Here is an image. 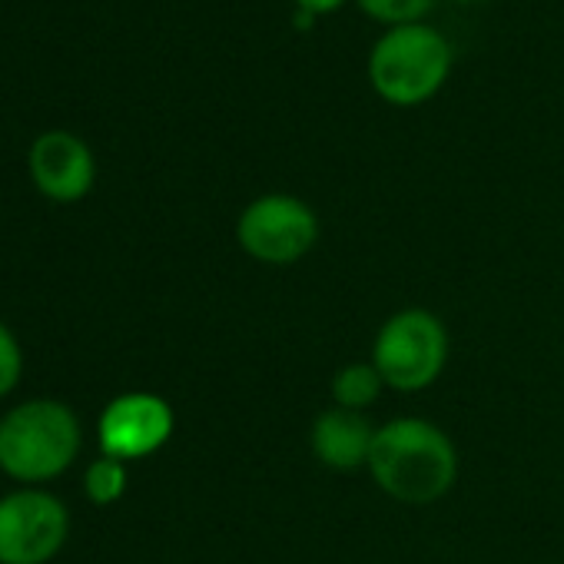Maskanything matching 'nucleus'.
I'll return each mask as SVG.
<instances>
[{"label":"nucleus","mask_w":564,"mask_h":564,"mask_svg":"<svg viewBox=\"0 0 564 564\" xmlns=\"http://www.w3.org/2000/svg\"><path fill=\"white\" fill-rule=\"evenodd\" d=\"M236 239L259 262L290 265L316 246L319 216L296 196L269 193L242 209L236 223Z\"/></svg>","instance_id":"nucleus-5"},{"label":"nucleus","mask_w":564,"mask_h":564,"mask_svg":"<svg viewBox=\"0 0 564 564\" xmlns=\"http://www.w3.org/2000/svg\"><path fill=\"white\" fill-rule=\"evenodd\" d=\"M458 4H481V0H458Z\"/></svg>","instance_id":"nucleus-15"},{"label":"nucleus","mask_w":564,"mask_h":564,"mask_svg":"<svg viewBox=\"0 0 564 564\" xmlns=\"http://www.w3.org/2000/svg\"><path fill=\"white\" fill-rule=\"evenodd\" d=\"M173 435V409L153 392L117 395L100 415V448L110 458H147Z\"/></svg>","instance_id":"nucleus-7"},{"label":"nucleus","mask_w":564,"mask_h":564,"mask_svg":"<svg viewBox=\"0 0 564 564\" xmlns=\"http://www.w3.org/2000/svg\"><path fill=\"white\" fill-rule=\"evenodd\" d=\"M21 369H24L21 346L14 339V333L0 323V399H4L8 392H14V386L21 382Z\"/></svg>","instance_id":"nucleus-13"},{"label":"nucleus","mask_w":564,"mask_h":564,"mask_svg":"<svg viewBox=\"0 0 564 564\" xmlns=\"http://www.w3.org/2000/svg\"><path fill=\"white\" fill-rule=\"evenodd\" d=\"M369 471L395 501L432 505L455 485L458 452L438 425L405 415L376 429Z\"/></svg>","instance_id":"nucleus-1"},{"label":"nucleus","mask_w":564,"mask_h":564,"mask_svg":"<svg viewBox=\"0 0 564 564\" xmlns=\"http://www.w3.org/2000/svg\"><path fill=\"white\" fill-rule=\"evenodd\" d=\"M80 452L77 415L54 399H34L0 419V468L18 481H51Z\"/></svg>","instance_id":"nucleus-2"},{"label":"nucleus","mask_w":564,"mask_h":564,"mask_svg":"<svg viewBox=\"0 0 564 564\" xmlns=\"http://www.w3.org/2000/svg\"><path fill=\"white\" fill-rule=\"evenodd\" d=\"M448 359V333L442 319L429 310H402L382 323L372 366L379 369L382 382L399 392L429 389Z\"/></svg>","instance_id":"nucleus-4"},{"label":"nucleus","mask_w":564,"mask_h":564,"mask_svg":"<svg viewBox=\"0 0 564 564\" xmlns=\"http://www.w3.org/2000/svg\"><path fill=\"white\" fill-rule=\"evenodd\" d=\"M94 153L80 137L67 130L44 133L31 147V176L37 189L57 203L84 199L94 186Z\"/></svg>","instance_id":"nucleus-8"},{"label":"nucleus","mask_w":564,"mask_h":564,"mask_svg":"<svg viewBox=\"0 0 564 564\" xmlns=\"http://www.w3.org/2000/svg\"><path fill=\"white\" fill-rule=\"evenodd\" d=\"M452 70L448 41L429 24H402L379 37L369 54V80L392 107L432 100Z\"/></svg>","instance_id":"nucleus-3"},{"label":"nucleus","mask_w":564,"mask_h":564,"mask_svg":"<svg viewBox=\"0 0 564 564\" xmlns=\"http://www.w3.org/2000/svg\"><path fill=\"white\" fill-rule=\"evenodd\" d=\"M313 455L336 468V471H349L359 465H369L372 455V442H376V429L362 412H349V409H329L313 422Z\"/></svg>","instance_id":"nucleus-9"},{"label":"nucleus","mask_w":564,"mask_h":564,"mask_svg":"<svg viewBox=\"0 0 564 564\" xmlns=\"http://www.w3.org/2000/svg\"><path fill=\"white\" fill-rule=\"evenodd\" d=\"M123 491H127V468L120 458L104 455L87 468V498L94 505H113Z\"/></svg>","instance_id":"nucleus-11"},{"label":"nucleus","mask_w":564,"mask_h":564,"mask_svg":"<svg viewBox=\"0 0 564 564\" xmlns=\"http://www.w3.org/2000/svg\"><path fill=\"white\" fill-rule=\"evenodd\" d=\"M382 376L372 362H352V366H343L333 379V399L339 409H349V412H366L379 392H382Z\"/></svg>","instance_id":"nucleus-10"},{"label":"nucleus","mask_w":564,"mask_h":564,"mask_svg":"<svg viewBox=\"0 0 564 564\" xmlns=\"http://www.w3.org/2000/svg\"><path fill=\"white\" fill-rule=\"evenodd\" d=\"M67 508L47 491L0 498V564H44L67 541Z\"/></svg>","instance_id":"nucleus-6"},{"label":"nucleus","mask_w":564,"mask_h":564,"mask_svg":"<svg viewBox=\"0 0 564 564\" xmlns=\"http://www.w3.org/2000/svg\"><path fill=\"white\" fill-rule=\"evenodd\" d=\"M359 8L392 28L402 24H422V18L435 8V0H359Z\"/></svg>","instance_id":"nucleus-12"},{"label":"nucleus","mask_w":564,"mask_h":564,"mask_svg":"<svg viewBox=\"0 0 564 564\" xmlns=\"http://www.w3.org/2000/svg\"><path fill=\"white\" fill-rule=\"evenodd\" d=\"M296 4H300L306 14H329V11L343 8L346 0H296Z\"/></svg>","instance_id":"nucleus-14"}]
</instances>
